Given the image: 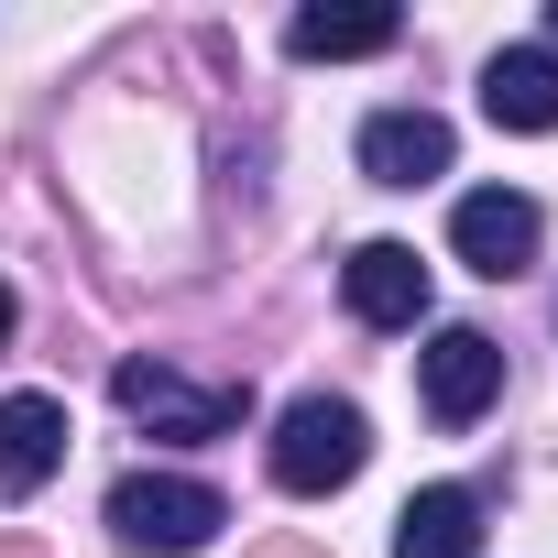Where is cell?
<instances>
[{"mask_svg": "<svg viewBox=\"0 0 558 558\" xmlns=\"http://www.w3.org/2000/svg\"><path fill=\"white\" fill-rule=\"evenodd\" d=\"M362 175L373 186H438L449 175V121L438 110H373L362 121Z\"/></svg>", "mask_w": 558, "mask_h": 558, "instance_id": "7", "label": "cell"}, {"mask_svg": "<svg viewBox=\"0 0 558 558\" xmlns=\"http://www.w3.org/2000/svg\"><path fill=\"white\" fill-rule=\"evenodd\" d=\"M395 34H405L395 12H296V23H286V45H296L307 66H340V56H384Z\"/></svg>", "mask_w": 558, "mask_h": 558, "instance_id": "11", "label": "cell"}, {"mask_svg": "<svg viewBox=\"0 0 558 558\" xmlns=\"http://www.w3.org/2000/svg\"><path fill=\"white\" fill-rule=\"evenodd\" d=\"M547 34H558V12H547Z\"/></svg>", "mask_w": 558, "mask_h": 558, "instance_id": "15", "label": "cell"}, {"mask_svg": "<svg viewBox=\"0 0 558 558\" xmlns=\"http://www.w3.org/2000/svg\"><path fill=\"white\" fill-rule=\"evenodd\" d=\"M482 110H493V132H558V56L547 45H504L482 66Z\"/></svg>", "mask_w": 558, "mask_h": 558, "instance_id": "9", "label": "cell"}, {"mask_svg": "<svg viewBox=\"0 0 558 558\" xmlns=\"http://www.w3.org/2000/svg\"><path fill=\"white\" fill-rule=\"evenodd\" d=\"M274 558H307V547H274Z\"/></svg>", "mask_w": 558, "mask_h": 558, "instance_id": "14", "label": "cell"}, {"mask_svg": "<svg viewBox=\"0 0 558 558\" xmlns=\"http://www.w3.org/2000/svg\"><path fill=\"white\" fill-rule=\"evenodd\" d=\"M362 460H373V427L340 395H296L286 416H274V482L286 493H340Z\"/></svg>", "mask_w": 558, "mask_h": 558, "instance_id": "2", "label": "cell"}, {"mask_svg": "<svg viewBox=\"0 0 558 558\" xmlns=\"http://www.w3.org/2000/svg\"><path fill=\"white\" fill-rule=\"evenodd\" d=\"M0 558H45V547H34V536H0Z\"/></svg>", "mask_w": 558, "mask_h": 558, "instance_id": "12", "label": "cell"}, {"mask_svg": "<svg viewBox=\"0 0 558 558\" xmlns=\"http://www.w3.org/2000/svg\"><path fill=\"white\" fill-rule=\"evenodd\" d=\"M536 241H547V219H536V197H514V186H471L460 208H449V252L471 263V274H525L536 263Z\"/></svg>", "mask_w": 558, "mask_h": 558, "instance_id": "4", "label": "cell"}, {"mask_svg": "<svg viewBox=\"0 0 558 558\" xmlns=\"http://www.w3.org/2000/svg\"><path fill=\"white\" fill-rule=\"evenodd\" d=\"M416 395H427L438 427H471V416L504 395V351H493L482 329H438V340L416 351Z\"/></svg>", "mask_w": 558, "mask_h": 558, "instance_id": "5", "label": "cell"}, {"mask_svg": "<svg viewBox=\"0 0 558 558\" xmlns=\"http://www.w3.org/2000/svg\"><path fill=\"white\" fill-rule=\"evenodd\" d=\"M110 395H121V416L154 427V438H230V427H241V384H208V395H197V384L165 373V362H121Z\"/></svg>", "mask_w": 558, "mask_h": 558, "instance_id": "3", "label": "cell"}, {"mask_svg": "<svg viewBox=\"0 0 558 558\" xmlns=\"http://www.w3.org/2000/svg\"><path fill=\"white\" fill-rule=\"evenodd\" d=\"M0 340H12V286H0Z\"/></svg>", "mask_w": 558, "mask_h": 558, "instance_id": "13", "label": "cell"}, {"mask_svg": "<svg viewBox=\"0 0 558 558\" xmlns=\"http://www.w3.org/2000/svg\"><path fill=\"white\" fill-rule=\"evenodd\" d=\"M395 558H482V504L427 482L405 514H395Z\"/></svg>", "mask_w": 558, "mask_h": 558, "instance_id": "10", "label": "cell"}, {"mask_svg": "<svg viewBox=\"0 0 558 558\" xmlns=\"http://www.w3.org/2000/svg\"><path fill=\"white\" fill-rule=\"evenodd\" d=\"M219 525H230V504H219L208 482H186V471H132V482H110V536L143 547V558H186V547H208Z\"/></svg>", "mask_w": 558, "mask_h": 558, "instance_id": "1", "label": "cell"}, {"mask_svg": "<svg viewBox=\"0 0 558 558\" xmlns=\"http://www.w3.org/2000/svg\"><path fill=\"white\" fill-rule=\"evenodd\" d=\"M66 471V405L56 395H12L0 405V504H23Z\"/></svg>", "mask_w": 558, "mask_h": 558, "instance_id": "8", "label": "cell"}, {"mask_svg": "<svg viewBox=\"0 0 558 558\" xmlns=\"http://www.w3.org/2000/svg\"><path fill=\"white\" fill-rule=\"evenodd\" d=\"M340 296H351L362 329H416V318H427V263H416L405 241H362V252L340 263Z\"/></svg>", "mask_w": 558, "mask_h": 558, "instance_id": "6", "label": "cell"}]
</instances>
